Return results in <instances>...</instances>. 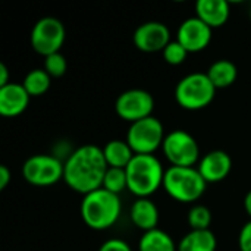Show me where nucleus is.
Listing matches in <instances>:
<instances>
[{"mask_svg":"<svg viewBox=\"0 0 251 251\" xmlns=\"http://www.w3.org/2000/svg\"><path fill=\"white\" fill-rule=\"evenodd\" d=\"M107 169L103 149L85 144L72 151L63 163V179L71 190L87 196L101 188Z\"/></svg>","mask_w":251,"mask_h":251,"instance_id":"1","label":"nucleus"},{"mask_svg":"<svg viewBox=\"0 0 251 251\" xmlns=\"http://www.w3.org/2000/svg\"><path fill=\"white\" fill-rule=\"evenodd\" d=\"M122 212V203L119 196L99 188L84 196L81 203V218L84 224L94 229L103 231L113 226Z\"/></svg>","mask_w":251,"mask_h":251,"instance_id":"2","label":"nucleus"},{"mask_svg":"<svg viewBox=\"0 0 251 251\" xmlns=\"http://www.w3.org/2000/svg\"><path fill=\"white\" fill-rule=\"evenodd\" d=\"M128 190L138 199H149L163 187L165 169L154 154H135L125 169Z\"/></svg>","mask_w":251,"mask_h":251,"instance_id":"3","label":"nucleus"},{"mask_svg":"<svg viewBox=\"0 0 251 251\" xmlns=\"http://www.w3.org/2000/svg\"><path fill=\"white\" fill-rule=\"evenodd\" d=\"M207 182L197 168L171 166L165 172L163 188L179 203H194L206 191Z\"/></svg>","mask_w":251,"mask_h":251,"instance_id":"4","label":"nucleus"},{"mask_svg":"<svg viewBox=\"0 0 251 251\" xmlns=\"http://www.w3.org/2000/svg\"><path fill=\"white\" fill-rule=\"evenodd\" d=\"M216 94V87L206 74L194 72L184 76L175 88V99L182 109L200 110L209 106Z\"/></svg>","mask_w":251,"mask_h":251,"instance_id":"5","label":"nucleus"},{"mask_svg":"<svg viewBox=\"0 0 251 251\" xmlns=\"http://www.w3.org/2000/svg\"><path fill=\"white\" fill-rule=\"evenodd\" d=\"M162 122L154 118H146L131 124L126 132V143L135 154H153L165 141Z\"/></svg>","mask_w":251,"mask_h":251,"instance_id":"6","label":"nucleus"},{"mask_svg":"<svg viewBox=\"0 0 251 251\" xmlns=\"http://www.w3.org/2000/svg\"><path fill=\"white\" fill-rule=\"evenodd\" d=\"M162 149L172 166L194 168L200 162L199 143L184 129H175L166 134Z\"/></svg>","mask_w":251,"mask_h":251,"instance_id":"7","label":"nucleus"},{"mask_svg":"<svg viewBox=\"0 0 251 251\" xmlns=\"http://www.w3.org/2000/svg\"><path fill=\"white\" fill-rule=\"evenodd\" d=\"M65 26L63 24L53 16L41 18L35 22L31 31V47L38 54L47 57L53 53H59L65 41Z\"/></svg>","mask_w":251,"mask_h":251,"instance_id":"8","label":"nucleus"},{"mask_svg":"<svg viewBox=\"0 0 251 251\" xmlns=\"http://www.w3.org/2000/svg\"><path fill=\"white\" fill-rule=\"evenodd\" d=\"M22 175L35 187H49L63 179V163L50 154H35L25 160Z\"/></svg>","mask_w":251,"mask_h":251,"instance_id":"9","label":"nucleus"},{"mask_svg":"<svg viewBox=\"0 0 251 251\" xmlns=\"http://www.w3.org/2000/svg\"><path fill=\"white\" fill-rule=\"evenodd\" d=\"M154 109V99L153 96L140 88H132L124 91L115 103V110L119 118L126 122H138L141 119L153 116Z\"/></svg>","mask_w":251,"mask_h":251,"instance_id":"10","label":"nucleus"},{"mask_svg":"<svg viewBox=\"0 0 251 251\" xmlns=\"http://www.w3.org/2000/svg\"><path fill=\"white\" fill-rule=\"evenodd\" d=\"M169 43H171L169 28L157 21L144 22L134 32L135 47L146 53L163 51Z\"/></svg>","mask_w":251,"mask_h":251,"instance_id":"11","label":"nucleus"},{"mask_svg":"<svg viewBox=\"0 0 251 251\" xmlns=\"http://www.w3.org/2000/svg\"><path fill=\"white\" fill-rule=\"evenodd\" d=\"M176 41L184 46L188 53L204 50L212 41V28L197 16L185 19L176 32Z\"/></svg>","mask_w":251,"mask_h":251,"instance_id":"12","label":"nucleus"},{"mask_svg":"<svg viewBox=\"0 0 251 251\" xmlns=\"http://www.w3.org/2000/svg\"><path fill=\"white\" fill-rule=\"evenodd\" d=\"M231 168H232V160L229 154L224 150L209 151L200 159L197 165V169L206 182L224 181L229 175Z\"/></svg>","mask_w":251,"mask_h":251,"instance_id":"13","label":"nucleus"},{"mask_svg":"<svg viewBox=\"0 0 251 251\" xmlns=\"http://www.w3.org/2000/svg\"><path fill=\"white\" fill-rule=\"evenodd\" d=\"M31 96L26 93L22 84L9 82L0 88V115L6 118H15L21 115L29 103Z\"/></svg>","mask_w":251,"mask_h":251,"instance_id":"14","label":"nucleus"},{"mask_svg":"<svg viewBox=\"0 0 251 251\" xmlns=\"http://www.w3.org/2000/svg\"><path fill=\"white\" fill-rule=\"evenodd\" d=\"M229 13L231 9L226 0H199L196 3V16L212 29L225 25Z\"/></svg>","mask_w":251,"mask_h":251,"instance_id":"15","label":"nucleus"},{"mask_svg":"<svg viewBox=\"0 0 251 251\" xmlns=\"http://www.w3.org/2000/svg\"><path fill=\"white\" fill-rule=\"evenodd\" d=\"M129 216H131L132 224L144 232H149L157 228L159 210H157V206L150 199L135 200L131 206Z\"/></svg>","mask_w":251,"mask_h":251,"instance_id":"16","label":"nucleus"},{"mask_svg":"<svg viewBox=\"0 0 251 251\" xmlns=\"http://www.w3.org/2000/svg\"><path fill=\"white\" fill-rule=\"evenodd\" d=\"M103 154L109 168L126 169L135 153L126 143V140H110L103 147Z\"/></svg>","mask_w":251,"mask_h":251,"instance_id":"17","label":"nucleus"},{"mask_svg":"<svg viewBox=\"0 0 251 251\" xmlns=\"http://www.w3.org/2000/svg\"><path fill=\"white\" fill-rule=\"evenodd\" d=\"M218 241L210 229L190 231L178 244V251H216Z\"/></svg>","mask_w":251,"mask_h":251,"instance_id":"18","label":"nucleus"},{"mask_svg":"<svg viewBox=\"0 0 251 251\" xmlns=\"http://www.w3.org/2000/svg\"><path fill=\"white\" fill-rule=\"evenodd\" d=\"M206 75L209 76V79L212 81V84L218 88H226L229 85H232L237 79L238 75V69L235 66V63H232L231 60L226 59H221L213 62Z\"/></svg>","mask_w":251,"mask_h":251,"instance_id":"19","label":"nucleus"},{"mask_svg":"<svg viewBox=\"0 0 251 251\" xmlns=\"http://www.w3.org/2000/svg\"><path fill=\"white\" fill-rule=\"evenodd\" d=\"M140 251H178V246L172 240V237L156 228L153 231L144 232L138 243Z\"/></svg>","mask_w":251,"mask_h":251,"instance_id":"20","label":"nucleus"},{"mask_svg":"<svg viewBox=\"0 0 251 251\" xmlns=\"http://www.w3.org/2000/svg\"><path fill=\"white\" fill-rule=\"evenodd\" d=\"M51 76L44 69H32L24 78V88L31 97H38L47 93L50 88Z\"/></svg>","mask_w":251,"mask_h":251,"instance_id":"21","label":"nucleus"},{"mask_svg":"<svg viewBox=\"0 0 251 251\" xmlns=\"http://www.w3.org/2000/svg\"><path fill=\"white\" fill-rule=\"evenodd\" d=\"M101 188L119 196L122 191L128 190V179H126V172L125 169H118V168H109L104 179H103V185Z\"/></svg>","mask_w":251,"mask_h":251,"instance_id":"22","label":"nucleus"},{"mask_svg":"<svg viewBox=\"0 0 251 251\" xmlns=\"http://www.w3.org/2000/svg\"><path fill=\"white\" fill-rule=\"evenodd\" d=\"M188 224L193 231L209 229L212 224V212L209 210V207L203 204H197L191 207V210L188 212Z\"/></svg>","mask_w":251,"mask_h":251,"instance_id":"23","label":"nucleus"},{"mask_svg":"<svg viewBox=\"0 0 251 251\" xmlns=\"http://www.w3.org/2000/svg\"><path fill=\"white\" fill-rule=\"evenodd\" d=\"M50 76L53 78H59L62 75H65L66 69H68V62L65 59V56L59 51V53H53L47 57H44V68H43Z\"/></svg>","mask_w":251,"mask_h":251,"instance_id":"24","label":"nucleus"},{"mask_svg":"<svg viewBox=\"0 0 251 251\" xmlns=\"http://www.w3.org/2000/svg\"><path fill=\"white\" fill-rule=\"evenodd\" d=\"M162 53H163L165 62H168L169 65H181L187 59V54H188V51L184 49V46L181 43H178L176 40L171 41Z\"/></svg>","mask_w":251,"mask_h":251,"instance_id":"25","label":"nucleus"},{"mask_svg":"<svg viewBox=\"0 0 251 251\" xmlns=\"http://www.w3.org/2000/svg\"><path fill=\"white\" fill-rule=\"evenodd\" d=\"M99 251H132L131 247L124 241V240H118V238H112L104 241Z\"/></svg>","mask_w":251,"mask_h":251,"instance_id":"26","label":"nucleus"},{"mask_svg":"<svg viewBox=\"0 0 251 251\" xmlns=\"http://www.w3.org/2000/svg\"><path fill=\"white\" fill-rule=\"evenodd\" d=\"M238 246L241 251H251V221L243 226L238 237Z\"/></svg>","mask_w":251,"mask_h":251,"instance_id":"27","label":"nucleus"},{"mask_svg":"<svg viewBox=\"0 0 251 251\" xmlns=\"http://www.w3.org/2000/svg\"><path fill=\"white\" fill-rule=\"evenodd\" d=\"M9 182H10V171L4 165H1L0 166V190H4L9 185Z\"/></svg>","mask_w":251,"mask_h":251,"instance_id":"28","label":"nucleus"},{"mask_svg":"<svg viewBox=\"0 0 251 251\" xmlns=\"http://www.w3.org/2000/svg\"><path fill=\"white\" fill-rule=\"evenodd\" d=\"M9 84V69L4 63H0V88Z\"/></svg>","mask_w":251,"mask_h":251,"instance_id":"29","label":"nucleus"},{"mask_svg":"<svg viewBox=\"0 0 251 251\" xmlns=\"http://www.w3.org/2000/svg\"><path fill=\"white\" fill-rule=\"evenodd\" d=\"M244 209H246L247 215L251 218V190L247 193V196L244 199Z\"/></svg>","mask_w":251,"mask_h":251,"instance_id":"30","label":"nucleus"},{"mask_svg":"<svg viewBox=\"0 0 251 251\" xmlns=\"http://www.w3.org/2000/svg\"><path fill=\"white\" fill-rule=\"evenodd\" d=\"M250 19H251V9H250Z\"/></svg>","mask_w":251,"mask_h":251,"instance_id":"31","label":"nucleus"}]
</instances>
